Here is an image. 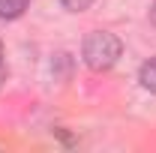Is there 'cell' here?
<instances>
[{"instance_id": "cell-2", "label": "cell", "mask_w": 156, "mask_h": 153, "mask_svg": "<svg viewBox=\"0 0 156 153\" xmlns=\"http://www.w3.org/2000/svg\"><path fill=\"white\" fill-rule=\"evenodd\" d=\"M27 3H30V0H0V18H3V21L21 18L24 9H27Z\"/></svg>"}, {"instance_id": "cell-3", "label": "cell", "mask_w": 156, "mask_h": 153, "mask_svg": "<svg viewBox=\"0 0 156 153\" xmlns=\"http://www.w3.org/2000/svg\"><path fill=\"white\" fill-rule=\"evenodd\" d=\"M138 81H141V87H144V90L156 93V57H150L144 66H141V72H138Z\"/></svg>"}, {"instance_id": "cell-1", "label": "cell", "mask_w": 156, "mask_h": 153, "mask_svg": "<svg viewBox=\"0 0 156 153\" xmlns=\"http://www.w3.org/2000/svg\"><path fill=\"white\" fill-rule=\"evenodd\" d=\"M120 54H123V42L114 33H108V30H93L90 36L84 39V48H81V57H84V63L93 72L111 69L120 60Z\"/></svg>"}, {"instance_id": "cell-4", "label": "cell", "mask_w": 156, "mask_h": 153, "mask_svg": "<svg viewBox=\"0 0 156 153\" xmlns=\"http://www.w3.org/2000/svg\"><path fill=\"white\" fill-rule=\"evenodd\" d=\"M60 3H63V9H69V12H84V9L93 6V0H60Z\"/></svg>"}, {"instance_id": "cell-7", "label": "cell", "mask_w": 156, "mask_h": 153, "mask_svg": "<svg viewBox=\"0 0 156 153\" xmlns=\"http://www.w3.org/2000/svg\"><path fill=\"white\" fill-rule=\"evenodd\" d=\"M0 57H3V45H0ZM0 63H3V60H0Z\"/></svg>"}, {"instance_id": "cell-5", "label": "cell", "mask_w": 156, "mask_h": 153, "mask_svg": "<svg viewBox=\"0 0 156 153\" xmlns=\"http://www.w3.org/2000/svg\"><path fill=\"white\" fill-rule=\"evenodd\" d=\"M150 24H153V27H156V3H153V6H150Z\"/></svg>"}, {"instance_id": "cell-6", "label": "cell", "mask_w": 156, "mask_h": 153, "mask_svg": "<svg viewBox=\"0 0 156 153\" xmlns=\"http://www.w3.org/2000/svg\"><path fill=\"white\" fill-rule=\"evenodd\" d=\"M3 81H6V66L0 63V84H3Z\"/></svg>"}]
</instances>
